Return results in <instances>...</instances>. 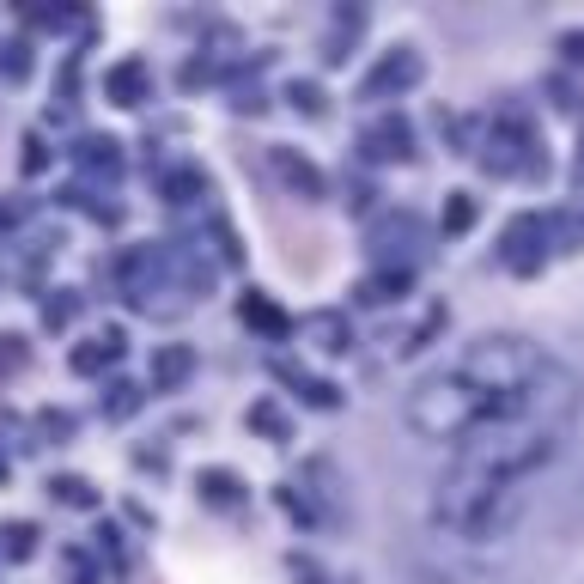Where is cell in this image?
Returning <instances> with one entry per match:
<instances>
[{"label": "cell", "mask_w": 584, "mask_h": 584, "mask_svg": "<svg viewBox=\"0 0 584 584\" xmlns=\"http://www.w3.org/2000/svg\"><path fill=\"white\" fill-rule=\"evenodd\" d=\"M566 426L572 420L524 414V420H499V426L469 432L445 469V481H438L432 524H445L463 542L505 536L530 505V481L566 451Z\"/></svg>", "instance_id": "2"}, {"label": "cell", "mask_w": 584, "mask_h": 584, "mask_svg": "<svg viewBox=\"0 0 584 584\" xmlns=\"http://www.w3.org/2000/svg\"><path fill=\"white\" fill-rule=\"evenodd\" d=\"M140 86V67H122V73H110V92H116V104H128V92Z\"/></svg>", "instance_id": "3"}, {"label": "cell", "mask_w": 584, "mask_h": 584, "mask_svg": "<svg viewBox=\"0 0 584 584\" xmlns=\"http://www.w3.org/2000/svg\"><path fill=\"white\" fill-rule=\"evenodd\" d=\"M183 365H189V353H165V359H159V378H165V384H171V378H177V372H183Z\"/></svg>", "instance_id": "4"}, {"label": "cell", "mask_w": 584, "mask_h": 584, "mask_svg": "<svg viewBox=\"0 0 584 584\" xmlns=\"http://www.w3.org/2000/svg\"><path fill=\"white\" fill-rule=\"evenodd\" d=\"M524 414H554V420L578 414L572 372L524 335L475 341L451 372L426 378L408 396V426L420 438H445V445H463L469 432L499 426V420H524Z\"/></svg>", "instance_id": "1"}]
</instances>
